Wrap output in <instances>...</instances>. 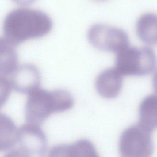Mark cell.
I'll return each instance as SVG.
<instances>
[{
	"label": "cell",
	"mask_w": 157,
	"mask_h": 157,
	"mask_svg": "<svg viewBox=\"0 0 157 157\" xmlns=\"http://www.w3.org/2000/svg\"><path fill=\"white\" fill-rule=\"evenodd\" d=\"M53 22L45 13L34 9L19 8L10 12L3 23V38L15 46L27 40L45 36Z\"/></svg>",
	"instance_id": "1"
},
{
	"label": "cell",
	"mask_w": 157,
	"mask_h": 157,
	"mask_svg": "<svg viewBox=\"0 0 157 157\" xmlns=\"http://www.w3.org/2000/svg\"><path fill=\"white\" fill-rule=\"evenodd\" d=\"M157 65L156 54L148 47L128 46L117 53L115 68L124 76H143L152 73Z\"/></svg>",
	"instance_id": "2"
},
{
	"label": "cell",
	"mask_w": 157,
	"mask_h": 157,
	"mask_svg": "<svg viewBox=\"0 0 157 157\" xmlns=\"http://www.w3.org/2000/svg\"><path fill=\"white\" fill-rule=\"evenodd\" d=\"M16 146L6 156L43 157L47 149V138L40 126L27 123L18 129Z\"/></svg>",
	"instance_id": "3"
},
{
	"label": "cell",
	"mask_w": 157,
	"mask_h": 157,
	"mask_svg": "<svg viewBox=\"0 0 157 157\" xmlns=\"http://www.w3.org/2000/svg\"><path fill=\"white\" fill-rule=\"evenodd\" d=\"M153 149L151 131L139 124L128 128L120 136L119 152L123 157H151Z\"/></svg>",
	"instance_id": "4"
},
{
	"label": "cell",
	"mask_w": 157,
	"mask_h": 157,
	"mask_svg": "<svg viewBox=\"0 0 157 157\" xmlns=\"http://www.w3.org/2000/svg\"><path fill=\"white\" fill-rule=\"evenodd\" d=\"M87 37L90 44L101 51L117 53L129 46L128 36L124 30L103 24L91 26Z\"/></svg>",
	"instance_id": "5"
},
{
	"label": "cell",
	"mask_w": 157,
	"mask_h": 157,
	"mask_svg": "<svg viewBox=\"0 0 157 157\" xmlns=\"http://www.w3.org/2000/svg\"><path fill=\"white\" fill-rule=\"evenodd\" d=\"M55 113L51 91L37 88L28 94L25 109L26 123L40 126Z\"/></svg>",
	"instance_id": "6"
},
{
	"label": "cell",
	"mask_w": 157,
	"mask_h": 157,
	"mask_svg": "<svg viewBox=\"0 0 157 157\" xmlns=\"http://www.w3.org/2000/svg\"><path fill=\"white\" fill-rule=\"evenodd\" d=\"M41 82L39 70L31 64L18 66L12 74L10 80L13 89L22 94H29L39 88Z\"/></svg>",
	"instance_id": "7"
},
{
	"label": "cell",
	"mask_w": 157,
	"mask_h": 157,
	"mask_svg": "<svg viewBox=\"0 0 157 157\" xmlns=\"http://www.w3.org/2000/svg\"><path fill=\"white\" fill-rule=\"evenodd\" d=\"M123 83V75L116 68H111L105 70L97 76L95 89L101 97L113 99L121 91Z\"/></svg>",
	"instance_id": "8"
},
{
	"label": "cell",
	"mask_w": 157,
	"mask_h": 157,
	"mask_svg": "<svg viewBox=\"0 0 157 157\" xmlns=\"http://www.w3.org/2000/svg\"><path fill=\"white\" fill-rule=\"evenodd\" d=\"M50 157H98L96 148L91 141L85 139L72 144H59L50 149Z\"/></svg>",
	"instance_id": "9"
},
{
	"label": "cell",
	"mask_w": 157,
	"mask_h": 157,
	"mask_svg": "<svg viewBox=\"0 0 157 157\" xmlns=\"http://www.w3.org/2000/svg\"><path fill=\"white\" fill-rule=\"evenodd\" d=\"M136 32L139 39L150 45H157V15L153 13L142 14L136 24Z\"/></svg>",
	"instance_id": "10"
},
{
	"label": "cell",
	"mask_w": 157,
	"mask_h": 157,
	"mask_svg": "<svg viewBox=\"0 0 157 157\" xmlns=\"http://www.w3.org/2000/svg\"><path fill=\"white\" fill-rule=\"evenodd\" d=\"M139 124L151 132L157 129V95H148L141 101L139 109Z\"/></svg>",
	"instance_id": "11"
},
{
	"label": "cell",
	"mask_w": 157,
	"mask_h": 157,
	"mask_svg": "<svg viewBox=\"0 0 157 157\" xmlns=\"http://www.w3.org/2000/svg\"><path fill=\"white\" fill-rule=\"evenodd\" d=\"M18 130L12 119L4 114L0 115V151L9 152L17 144Z\"/></svg>",
	"instance_id": "12"
},
{
	"label": "cell",
	"mask_w": 157,
	"mask_h": 157,
	"mask_svg": "<svg viewBox=\"0 0 157 157\" xmlns=\"http://www.w3.org/2000/svg\"><path fill=\"white\" fill-rule=\"evenodd\" d=\"M15 47L3 37L1 38L0 76L12 75L18 67V57Z\"/></svg>",
	"instance_id": "13"
},
{
	"label": "cell",
	"mask_w": 157,
	"mask_h": 157,
	"mask_svg": "<svg viewBox=\"0 0 157 157\" xmlns=\"http://www.w3.org/2000/svg\"><path fill=\"white\" fill-rule=\"evenodd\" d=\"M51 92L55 105V113L65 112L73 107L74 99L68 91L64 89H57Z\"/></svg>",
	"instance_id": "14"
},
{
	"label": "cell",
	"mask_w": 157,
	"mask_h": 157,
	"mask_svg": "<svg viewBox=\"0 0 157 157\" xmlns=\"http://www.w3.org/2000/svg\"><path fill=\"white\" fill-rule=\"evenodd\" d=\"M1 105L2 106L6 102L9 98L11 91L13 89L10 81H9L6 77L1 76Z\"/></svg>",
	"instance_id": "15"
},
{
	"label": "cell",
	"mask_w": 157,
	"mask_h": 157,
	"mask_svg": "<svg viewBox=\"0 0 157 157\" xmlns=\"http://www.w3.org/2000/svg\"><path fill=\"white\" fill-rule=\"evenodd\" d=\"M12 1L18 5L25 6V5H30L34 2L36 0H12Z\"/></svg>",
	"instance_id": "16"
},
{
	"label": "cell",
	"mask_w": 157,
	"mask_h": 157,
	"mask_svg": "<svg viewBox=\"0 0 157 157\" xmlns=\"http://www.w3.org/2000/svg\"><path fill=\"white\" fill-rule=\"evenodd\" d=\"M152 84H153V89L154 91L157 94V71L155 72L153 79H152Z\"/></svg>",
	"instance_id": "17"
},
{
	"label": "cell",
	"mask_w": 157,
	"mask_h": 157,
	"mask_svg": "<svg viewBox=\"0 0 157 157\" xmlns=\"http://www.w3.org/2000/svg\"><path fill=\"white\" fill-rule=\"evenodd\" d=\"M93 1L96 2H101L105 1L106 0H91Z\"/></svg>",
	"instance_id": "18"
}]
</instances>
